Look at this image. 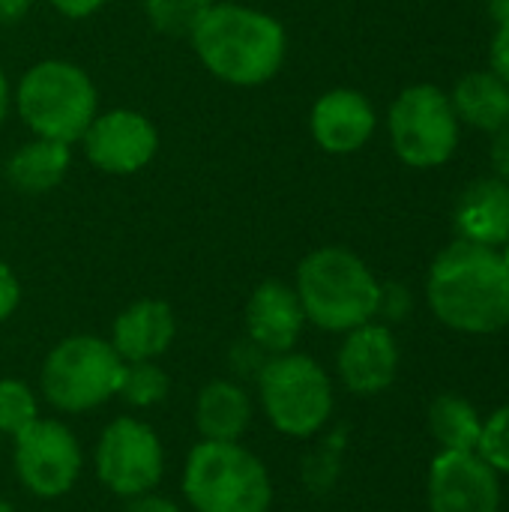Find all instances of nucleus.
Listing matches in <instances>:
<instances>
[{
    "label": "nucleus",
    "mask_w": 509,
    "mask_h": 512,
    "mask_svg": "<svg viewBox=\"0 0 509 512\" xmlns=\"http://www.w3.org/2000/svg\"><path fill=\"white\" fill-rule=\"evenodd\" d=\"M429 306L441 324L471 336H489L509 324V276L501 252L459 240L447 246L429 273Z\"/></svg>",
    "instance_id": "1"
},
{
    "label": "nucleus",
    "mask_w": 509,
    "mask_h": 512,
    "mask_svg": "<svg viewBox=\"0 0 509 512\" xmlns=\"http://www.w3.org/2000/svg\"><path fill=\"white\" fill-rule=\"evenodd\" d=\"M189 36L201 63L216 78L237 87L270 81L285 60L282 24L258 9L213 3Z\"/></svg>",
    "instance_id": "2"
},
{
    "label": "nucleus",
    "mask_w": 509,
    "mask_h": 512,
    "mask_svg": "<svg viewBox=\"0 0 509 512\" xmlns=\"http://www.w3.org/2000/svg\"><path fill=\"white\" fill-rule=\"evenodd\" d=\"M297 297L306 321L327 333H348L381 312V285L372 270L348 249L327 246L306 255L297 267Z\"/></svg>",
    "instance_id": "3"
},
{
    "label": "nucleus",
    "mask_w": 509,
    "mask_h": 512,
    "mask_svg": "<svg viewBox=\"0 0 509 512\" xmlns=\"http://www.w3.org/2000/svg\"><path fill=\"white\" fill-rule=\"evenodd\" d=\"M183 495L195 512H267L273 483L240 441H201L186 456Z\"/></svg>",
    "instance_id": "4"
},
{
    "label": "nucleus",
    "mask_w": 509,
    "mask_h": 512,
    "mask_svg": "<svg viewBox=\"0 0 509 512\" xmlns=\"http://www.w3.org/2000/svg\"><path fill=\"white\" fill-rule=\"evenodd\" d=\"M18 114L51 141H78L96 117V87L87 72L66 60L36 63L18 84Z\"/></svg>",
    "instance_id": "5"
},
{
    "label": "nucleus",
    "mask_w": 509,
    "mask_h": 512,
    "mask_svg": "<svg viewBox=\"0 0 509 512\" xmlns=\"http://www.w3.org/2000/svg\"><path fill=\"white\" fill-rule=\"evenodd\" d=\"M258 399L270 426L288 438H312L333 414V381L306 354H276L258 369Z\"/></svg>",
    "instance_id": "6"
},
{
    "label": "nucleus",
    "mask_w": 509,
    "mask_h": 512,
    "mask_svg": "<svg viewBox=\"0 0 509 512\" xmlns=\"http://www.w3.org/2000/svg\"><path fill=\"white\" fill-rule=\"evenodd\" d=\"M126 363L99 336H69L42 363V396L63 414H84L111 402L120 390Z\"/></svg>",
    "instance_id": "7"
},
{
    "label": "nucleus",
    "mask_w": 509,
    "mask_h": 512,
    "mask_svg": "<svg viewBox=\"0 0 509 512\" xmlns=\"http://www.w3.org/2000/svg\"><path fill=\"white\" fill-rule=\"evenodd\" d=\"M390 138L411 168L444 165L459 144V117L450 96L435 84H414L390 108Z\"/></svg>",
    "instance_id": "8"
},
{
    "label": "nucleus",
    "mask_w": 509,
    "mask_h": 512,
    "mask_svg": "<svg viewBox=\"0 0 509 512\" xmlns=\"http://www.w3.org/2000/svg\"><path fill=\"white\" fill-rule=\"evenodd\" d=\"M165 450L159 435L138 417L111 420L96 444V477L117 498H138L159 486Z\"/></svg>",
    "instance_id": "9"
},
{
    "label": "nucleus",
    "mask_w": 509,
    "mask_h": 512,
    "mask_svg": "<svg viewBox=\"0 0 509 512\" xmlns=\"http://www.w3.org/2000/svg\"><path fill=\"white\" fill-rule=\"evenodd\" d=\"M15 441V474L36 498H63L81 477L78 438L60 420H36Z\"/></svg>",
    "instance_id": "10"
},
{
    "label": "nucleus",
    "mask_w": 509,
    "mask_h": 512,
    "mask_svg": "<svg viewBox=\"0 0 509 512\" xmlns=\"http://www.w3.org/2000/svg\"><path fill=\"white\" fill-rule=\"evenodd\" d=\"M81 141L87 159L105 174H135L156 156L159 147L156 126L129 108L93 117Z\"/></svg>",
    "instance_id": "11"
},
{
    "label": "nucleus",
    "mask_w": 509,
    "mask_h": 512,
    "mask_svg": "<svg viewBox=\"0 0 509 512\" xmlns=\"http://www.w3.org/2000/svg\"><path fill=\"white\" fill-rule=\"evenodd\" d=\"M432 512H498L501 480L477 453L444 450L429 468Z\"/></svg>",
    "instance_id": "12"
},
{
    "label": "nucleus",
    "mask_w": 509,
    "mask_h": 512,
    "mask_svg": "<svg viewBox=\"0 0 509 512\" xmlns=\"http://www.w3.org/2000/svg\"><path fill=\"white\" fill-rule=\"evenodd\" d=\"M339 378L357 396L384 393L399 372V345L384 324H363L348 330L339 357Z\"/></svg>",
    "instance_id": "13"
},
{
    "label": "nucleus",
    "mask_w": 509,
    "mask_h": 512,
    "mask_svg": "<svg viewBox=\"0 0 509 512\" xmlns=\"http://www.w3.org/2000/svg\"><path fill=\"white\" fill-rule=\"evenodd\" d=\"M303 324H306V312L300 306V297L285 282L270 279L252 291L246 303V333H249V342L264 357L294 351L303 333Z\"/></svg>",
    "instance_id": "14"
},
{
    "label": "nucleus",
    "mask_w": 509,
    "mask_h": 512,
    "mask_svg": "<svg viewBox=\"0 0 509 512\" xmlns=\"http://www.w3.org/2000/svg\"><path fill=\"white\" fill-rule=\"evenodd\" d=\"M375 132V108L357 90L324 93L312 108V135L327 153H354Z\"/></svg>",
    "instance_id": "15"
},
{
    "label": "nucleus",
    "mask_w": 509,
    "mask_h": 512,
    "mask_svg": "<svg viewBox=\"0 0 509 512\" xmlns=\"http://www.w3.org/2000/svg\"><path fill=\"white\" fill-rule=\"evenodd\" d=\"M174 333L177 321L165 300H138L114 318L111 348L123 363H147L171 348Z\"/></svg>",
    "instance_id": "16"
},
{
    "label": "nucleus",
    "mask_w": 509,
    "mask_h": 512,
    "mask_svg": "<svg viewBox=\"0 0 509 512\" xmlns=\"http://www.w3.org/2000/svg\"><path fill=\"white\" fill-rule=\"evenodd\" d=\"M456 225L465 240L498 249L509 240V183L489 177L465 189Z\"/></svg>",
    "instance_id": "17"
},
{
    "label": "nucleus",
    "mask_w": 509,
    "mask_h": 512,
    "mask_svg": "<svg viewBox=\"0 0 509 512\" xmlns=\"http://www.w3.org/2000/svg\"><path fill=\"white\" fill-rule=\"evenodd\" d=\"M252 423V399L234 381H210L195 399L201 441H240Z\"/></svg>",
    "instance_id": "18"
},
{
    "label": "nucleus",
    "mask_w": 509,
    "mask_h": 512,
    "mask_svg": "<svg viewBox=\"0 0 509 512\" xmlns=\"http://www.w3.org/2000/svg\"><path fill=\"white\" fill-rule=\"evenodd\" d=\"M456 117L477 129L501 132L509 126V84L495 72H471L453 90Z\"/></svg>",
    "instance_id": "19"
},
{
    "label": "nucleus",
    "mask_w": 509,
    "mask_h": 512,
    "mask_svg": "<svg viewBox=\"0 0 509 512\" xmlns=\"http://www.w3.org/2000/svg\"><path fill=\"white\" fill-rule=\"evenodd\" d=\"M69 168V144L36 138L24 147H18L6 165L9 183L24 195H42L51 192Z\"/></svg>",
    "instance_id": "20"
},
{
    "label": "nucleus",
    "mask_w": 509,
    "mask_h": 512,
    "mask_svg": "<svg viewBox=\"0 0 509 512\" xmlns=\"http://www.w3.org/2000/svg\"><path fill=\"white\" fill-rule=\"evenodd\" d=\"M429 429H432L435 441L444 450L477 453L483 420H480V414H477V408L471 402H465L462 396L444 393L429 408Z\"/></svg>",
    "instance_id": "21"
},
{
    "label": "nucleus",
    "mask_w": 509,
    "mask_h": 512,
    "mask_svg": "<svg viewBox=\"0 0 509 512\" xmlns=\"http://www.w3.org/2000/svg\"><path fill=\"white\" fill-rule=\"evenodd\" d=\"M168 390H171V378L165 375V369L156 366V360H147V363H126L117 396L132 408H153L165 402Z\"/></svg>",
    "instance_id": "22"
},
{
    "label": "nucleus",
    "mask_w": 509,
    "mask_h": 512,
    "mask_svg": "<svg viewBox=\"0 0 509 512\" xmlns=\"http://www.w3.org/2000/svg\"><path fill=\"white\" fill-rule=\"evenodd\" d=\"M39 420V405L33 390L18 378L0 381V435H21L30 423Z\"/></svg>",
    "instance_id": "23"
},
{
    "label": "nucleus",
    "mask_w": 509,
    "mask_h": 512,
    "mask_svg": "<svg viewBox=\"0 0 509 512\" xmlns=\"http://www.w3.org/2000/svg\"><path fill=\"white\" fill-rule=\"evenodd\" d=\"M213 6V0H144V9L156 30L168 36H186L195 30L201 15Z\"/></svg>",
    "instance_id": "24"
},
{
    "label": "nucleus",
    "mask_w": 509,
    "mask_h": 512,
    "mask_svg": "<svg viewBox=\"0 0 509 512\" xmlns=\"http://www.w3.org/2000/svg\"><path fill=\"white\" fill-rule=\"evenodd\" d=\"M477 456L495 471V474H509V405L495 411L489 420H483Z\"/></svg>",
    "instance_id": "25"
},
{
    "label": "nucleus",
    "mask_w": 509,
    "mask_h": 512,
    "mask_svg": "<svg viewBox=\"0 0 509 512\" xmlns=\"http://www.w3.org/2000/svg\"><path fill=\"white\" fill-rule=\"evenodd\" d=\"M18 303H21V285L15 273L0 261V324L18 309Z\"/></svg>",
    "instance_id": "26"
},
{
    "label": "nucleus",
    "mask_w": 509,
    "mask_h": 512,
    "mask_svg": "<svg viewBox=\"0 0 509 512\" xmlns=\"http://www.w3.org/2000/svg\"><path fill=\"white\" fill-rule=\"evenodd\" d=\"M492 72L509 84V21H504L492 39Z\"/></svg>",
    "instance_id": "27"
},
{
    "label": "nucleus",
    "mask_w": 509,
    "mask_h": 512,
    "mask_svg": "<svg viewBox=\"0 0 509 512\" xmlns=\"http://www.w3.org/2000/svg\"><path fill=\"white\" fill-rule=\"evenodd\" d=\"M492 165L498 171V180L509 183V126L495 132V141H492Z\"/></svg>",
    "instance_id": "28"
},
{
    "label": "nucleus",
    "mask_w": 509,
    "mask_h": 512,
    "mask_svg": "<svg viewBox=\"0 0 509 512\" xmlns=\"http://www.w3.org/2000/svg\"><path fill=\"white\" fill-rule=\"evenodd\" d=\"M126 512H183L174 501H168V498H162V495H153V492H147V495H138V498H129V507Z\"/></svg>",
    "instance_id": "29"
},
{
    "label": "nucleus",
    "mask_w": 509,
    "mask_h": 512,
    "mask_svg": "<svg viewBox=\"0 0 509 512\" xmlns=\"http://www.w3.org/2000/svg\"><path fill=\"white\" fill-rule=\"evenodd\" d=\"M51 3L66 18H87V15H93L102 6V0H51Z\"/></svg>",
    "instance_id": "30"
},
{
    "label": "nucleus",
    "mask_w": 509,
    "mask_h": 512,
    "mask_svg": "<svg viewBox=\"0 0 509 512\" xmlns=\"http://www.w3.org/2000/svg\"><path fill=\"white\" fill-rule=\"evenodd\" d=\"M33 0H0V24H15L27 15Z\"/></svg>",
    "instance_id": "31"
},
{
    "label": "nucleus",
    "mask_w": 509,
    "mask_h": 512,
    "mask_svg": "<svg viewBox=\"0 0 509 512\" xmlns=\"http://www.w3.org/2000/svg\"><path fill=\"white\" fill-rule=\"evenodd\" d=\"M6 108H9V87H6V75H3V69H0V123H3V117H6Z\"/></svg>",
    "instance_id": "32"
},
{
    "label": "nucleus",
    "mask_w": 509,
    "mask_h": 512,
    "mask_svg": "<svg viewBox=\"0 0 509 512\" xmlns=\"http://www.w3.org/2000/svg\"><path fill=\"white\" fill-rule=\"evenodd\" d=\"M492 15L504 24L509 21V0H492Z\"/></svg>",
    "instance_id": "33"
},
{
    "label": "nucleus",
    "mask_w": 509,
    "mask_h": 512,
    "mask_svg": "<svg viewBox=\"0 0 509 512\" xmlns=\"http://www.w3.org/2000/svg\"><path fill=\"white\" fill-rule=\"evenodd\" d=\"M501 261H504V270H507L509 276V240L504 243V252H501Z\"/></svg>",
    "instance_id": "34"
},
{
    "label": "nucleus",
    "mask_w": 509,
    "mask_h": 512,
    "mask_svg": "<svg viewBox=\"0 0 509 512\" xmlns=\"http://www.w3.org/2000/svg\"><path fill=\"white\" fill-rule=\"evenodd\" d=\"M0 512H15V507H12V504H6V501H0Z\"/></svg>",
    "instance_id": "35"
}]
</instances>
